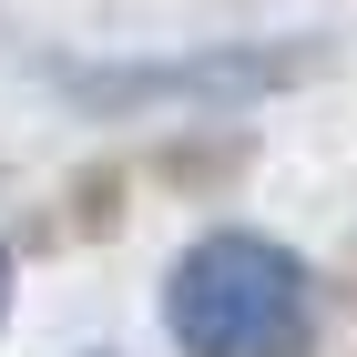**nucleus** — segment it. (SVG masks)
Instances as JSON below:
<instances>
[{
	"instance_id": "nucleus-1",
	"label": "nucleus",
	"mask_w": 357,
	"mask_h": 357,
	"mask_svg": "<svg viewBox=\"0 0 357 357\" xmlns=\"http://www.w3.org/2000/svg\"><path fill=\"white\" fill-rule=\"evenodd\" d=\"M164 337L184 357H306L317 347V275L275 235L215 225L164 275Z\"/></svg>"
},
{
	"instance_id": "nucleus-2",
	"label": "nucleus",
	"mask_w": 357,
	"mask_h": 357,
	"mask_svg": "<svg viewBox=\"0 0 357 357\" xmlns=\"http://www.w3.org/2000/svg\"><path fill=\"white\" fill-rule=\"evenodd\" d=\"M327 72V41H204L164 61H41V82L82 112H245Z\"/></svg>"
},
{
	"instance_id": "nucleus-3",
	"label": "nucleus",
	"mask_w": 357,
	"mask_h": 357,
	"mask_svg": "<svg viewBox=\"0 0 357 357\" xmlns=\"http://www.w3.org/2000/svg\"><path fill=\"white\" fill-rule=\"evenodd\" d=\"M0 317H10V255H0Z\"/></svg>"
}]
</instances>
